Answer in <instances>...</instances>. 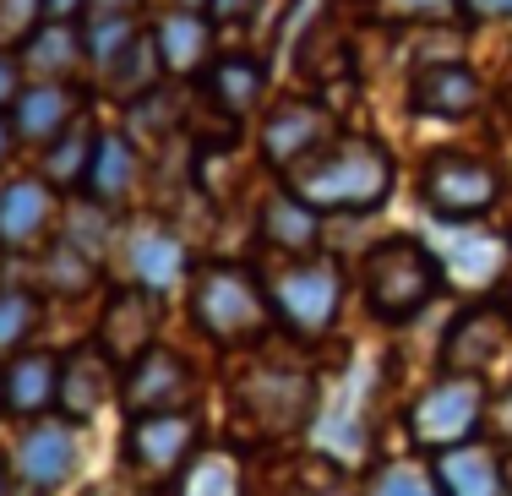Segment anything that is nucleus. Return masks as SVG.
<instances>
[{
  "label": "nucleus",
  "mask_w": 512,
  "mask_h": 496,
  "mask_svg": "<svg viewBox=\"0 0 512 496\" xmlns=\"http://www.w3.org/2000/svg\"><path fill=\"white\" fill-rule=\"evenodd\" d=\"M115 393H120L115 366L99 355V344L77 349V355H60V409H66V420H88Z\"/></svg>",
  "instance_id": "nucleus-18"
},
{
  "label": "nucleus",
  "mask_w": 512,
  "mask_h": 496,
  "mask_svg": "<svg viewBox=\"0 0 512 496\" xmlns=\"http://www.w3.org/2000/svg\"><path fill=\"white\" fill-rule=\"evenodd\" d=\"M82 11H88V0H39L44 22H71V17H82Z\"/></svg>",
  "instance_id": "nucleus-33"
},
{
  "label": "nucleus",
  "mask_w": 512,
  "mask_h": 496,
  "mask_svg": "<svg viewBox=\"0 0 512 496\" xmlns=\"http://www.w3.org/2000/svg\"><path fill=\"white\" fill-rule=\"evenodd\" d=\"M22 77H39V82H66L71 71L82 66V33L71 22H33V33H22Z\"/></svg>",
  "instance_id": "nucleus-20"
},
{
  "label": "nucleus",
  "mask_w": 512,
  "mask_h": 496,
  "mask_svg": "<svg viewBox=\"0 0 512 496\" xmlns=\"http://www.w3.org/2000/svg\"><path fill=\"white\" fill-rule=\"evenodd\" d=\"M33 328H39V295H28V289H0V355L17 360L28 349Z\"/></svg>",
  "instance_id": "nucleus-29"
},
{
  "label": "nucleus",
  "mask_w": 512,
  "mask_h": 496,
  "mask_svg": "<svg viewBox=\"0 0 512 496\" xmlns=\"http://www.w3.org/2000/svg\"><path fill=\"white\" fill-rule=\"evenodd\" d=\"M502 496H512V453L502 458Z\"/></svg>",
  "instance_id": "nucleus-37"
},
{
  "label": "nucleus",
  "mask_w": 512,
  "mask_h": 496,
  "mask_svg": "<svg viewBox=\"0 0 512 496\" xmlns=\"http://www.w3.org/2000/svg\"><path fill=\"white\" fill-rule=\"evenodd\" d=\"M120 453L126 464L137 469L142 480H169L202 453V431H197V415L191 409H169V415H131L126 420V437H120Z\"/></svg>",
  "instance_id": "nucleus-6"
},
{
  "label": "nucleus",
  "mask_w": 512,
  "mask_h": 496,
  "mask_svg": "<svg viewBox=\"0 0 512 496\" xmlns=\"http://www.w3.org/2000/svg\"><path fill=\"white\" fill-rule=\"evenodd\" d=\"M316 235H322V219L306 208V202H295L289 191H278L273 202L262 208V240L273 251H316Z\"/></svg>",
  "instance_id": "nucleus-25"
},
{
  "label": "nucleus",
  "mask_w": 512,
  "mask_h": 496,
  "mask_svg": "<svg viewBox=\"0 0 512 496\" xmlns=\"http://www.w3.org/2000/svg\"><path fill=\"white\" fill-rule=\"evenodd\" d=\"M0 377H6V409H17L28 420H39L44 409L60 404V355L55 349H22Z\"/></svg>",
  "instance_id": "nucleus-19"
},
{
  "label": "nucleus",
  "mask_w": 512,
  "mask_h": 496,
  "mask_svg": "<svg viewBox=\"0 0 512 496\" xmlns=\"http://www.w3.org/2000/svg\"><path fill=\"white\" fill-rule=\"evenodd\" d=\"M180 6H186V11H207V0H180Z\"/></svg>",
  "instance_id": "nucleus-41"
},
{
  "label": "nucleus",
  "mask_w": 512,
  "mask_h": 496,
  "mask_svg": "<svg viewBox=\"0 0 512 496\" xmlns=\"http://www.w3.org/2000/svg\"><path fill=\"white\" fill-rule=\"evenodd\" d=\"M55 219V186L39 175H22L0 186V251H22L50 229Z\"/></svg>",
  "instance_id": "nucleus-17"
},
{
  "label": "nucleus",
  "mask_w": 512,
  "mask_h": 496,
  "mask_svg": "<svg viewBox=\"0 0 512 496\" xmlns=\"http://www.w3.org/2000/svg\"><path fill=\"white\" fill-rule=\"evenodd\" d=\"M77 458H82V442H77V426L60 415H39L28 431L17 437V453H11V469L28 491L50 496L60 491L71 475H77Z\"/></svg>",
  "instance_id": "nucleus-10"
},
{
  "label": "nucleus",
  "mask_w": 512,
  "mask_h": 496,
  "mask_svg": "<svg viewBox=\"0 0 512 496\" xmlns=\"http://www.w3.org/2000/svg\"><path fill=\"white\" fill-rule=\"evenodd\" d=\"M6 115H11V126H17V142L50 148L55 137H66V131L77 126V88H71V82H28Z\"/></svg>",
  "instance_id": "nucleus-15"
},
{
  "label": "nucleus",
  "mask_w": 512,
  "mask_h": 496,
  "mask_svg": "<svg viewBox=\"0 0 512 496\" xmlns=\"http://www.w3.org/2000/svg\"><path fill=\"white\" fill-rule=\"evenodd\" d=\"M311 404H316V382H311V371H295V366H256L235 387V409L246 420H256L267 437L306 431Z\"/></svg>",
  "instance_id": "nucleus-8"
},
{
  "label": "nucleus",
  "mask_w": 512,
  "mask_h": 496,
  "mask_svg": "<svg viewBox=\"0 0 512 496\" xmlns=\"http://www.w3.org/2000/svg\"><path fill=\"white\" fill-rule=\"evenodd\" d=\"M191 393H197V371H191L186 355L175 349H148L137 366H126V382H120V398H126L131 415H169V409H186Z\"/></svg>",
  "instance_id": "nucleus-12"
},
{
  "label": "nucleus",
  "mask_w": 512,
  "mask_h": 496,
  "mask_svg": "<svg viewBox=\"0 0 512 496\" xmlns=\"http://www.w3.org/2000/svg\"><path fill=\"white\" fill-rule=\"evenodd\" d=\"M447 284V262L436 246L414 235H387L365 251V268H360V289H365V306H371L376 322H409L442 295Z\"/></svg>",
  "instance_id": "nucleus-2"
},
{
  "label": "nucleus",
  "mask_w": 512,
  "mask_h": 496,
  "mask_svg": "<svg viewBox=\"0 0 512 496\" xmlns=\"http://www.w3.org/2000/svg\"><path fill=\"white\" fill-rule=\"evenodd\" d=\"M338 131H333V120H327L322 104H284L273 120L262 126V153H267V164L278 169V175H289L300 159H311L322 142H333Z\"/></svg>",
  "instance_id": "nucleus-14"
},
{
  "label": "nucleus",
  "mask_w": 512,
  "mask_h": 496,
  "mask_svg": "<svg viewBox=\"0 0 512 496\" xmlns=\"http://www.w3.org/2000/svg\"><path fill=\"white\" fill-rule=\"evenodd\" d=\"M365 496H442V480H436V469H420V464H409V458H393V464L376 469V480H371Z\"/></svg>",
  "instance_id": "nucleus-30"
},
{
  "label": "nucleus",
  "mask_w": 512,
  "mask_h": 496,
  "mask_svg": "<svg viewBox=\"0 0 512 496\" xmlns=\"http://www.w3.org/2000/svg\"><path fill=\"white\" fill-rule=\"evenodd\" d=\"M115 251H120V273L131 278V289H148V295H164L169 284H180V278L191 273L186 246H180L164 224H131V229H120Z\"/></svg>",
  "instance_id": "nucleus-13"
},
{
  "label": "nucleus",
  "mask_w": 512,
  "mask_h": 496,
  "mask_svg": "<svg viewBox=\"0 0 512 496\" xmlns=\"http://www.w3.org/2000/svg\"><path fill=\"white\" fill-rule=\"evenodd\" d=\"M93 131L88 126H71L66 137H55L44 148V186H82L88 180V159H93Z\"/></svg>",
  "instance_id": "nucleus-27"
},
{
  "label": "nucleus",
  "mask_w": 512,
  "mask_h": 496,
  "mask_svg": "<svg viewBox=\"0 0 512 496\" xmlns=\"http://www.w3.org/2000/svg\"><path fill=\"white\" fill-rule=\"evenodd\" d=\"M480 415H485V387L480 377H442L431 382L409 409V437L431 453H453L480 431Z\"/></svg>",
  "instance_id": "nucleus-7"
},
{
  "label": "nucleus",
  "mask_w": 512,
  "mask_h": 496,
  "mask_svg": "<svg viewBox=\"0 0 512 496\" xmlns=\"http://www.w3.org/2000/svg\"><path fill=\"white\" fill-rule=\"evenodd\" d=\"M131 186H137V148H131L126 137H115V131H104V137L93 142L82 191H88L93 208H115V202H126Z\"/></svg>",
  "instance_id": "nucleus-21"
},
{
  "label": "nucleus",
  "mask_w": 512,
  "mask_h": 496,
  "mask_svg": "<svg viewBox=\"0 0 512 496\" xmlns=\"http://www.w3.org/2000/svg\"><path fill=\"white\" fill-rule=\"evenodd\" d=\"M93 338H99V355L115 371L137 366L158 338V300L148 295V289H131V284L115 289V295L104 300V311H99V333Z\"/></svg>",
  "instance_id": "nucleus-11"
},
{
  "label": "nucleus",
  "mask_w": 512,
  "mask_h": 496,
  "mask_svg": "<svg viewBox=\"0 0 512 496\" xmlns=\"http://www.w3.org/2000/svg\"><path fill=\"white\" fill-rule=\"evenodd\" d=\"M409 110L431 115V120H463L480 110V77L458 60H442V66H420L409 82Z\"/></svg>",
  "instance_id": "nucleus-16"
},
{
  "label": "nucleus",
  "mask_w": 512,
  "mask_h": 496,
  "mask_svg": "<svg viewBox=\"0 0 512 496\" xmlns=\"http://www.w3.org/2000/svg\"><path fill=\"white\" fill-rule=\"evenodd\" d=\"M0 496H17V486H11V469L0 464Z\"/></svg>",
  "instance_id": "nucleus-38"
},
{
  "label": "nucleus",
  "mask_w": 512,
  "mask_h": 496,
  "mask_svg": "<svg viewBox=\"0 0 512 496\" xmlns=\"http://www.w3.org/2000/svg\"><path fill=\"white\" fill-rule=\"evenodd\" d=\"M502 415H507V431H512V387H507V398H502Z\"/></svg>",
  "instance_id": "nucleus-40"
},
{
  "label": "nucleus",
  "mask_w": 512,
  "mask_h": 496,
  "mask_svg": "<svg viewBox=\"0 0 512 496\" xmlns=\"http://www.w3.org/2000/svg\"><path fill=\"white\" fill-rule=\"evenodd\" d=\"M22 88H28V82H22V60H17V50H6V44H0V110H11Z\"/></svg>",
  "instance_id": "nucleus-31"
},
{
  "label": "nucleus",
  "mask_w": 512,
  "mask_h": 496,
  "mask_svg": "<svg viewBox=\"0 0 512 496\" xmlns=\"http://www.w3.org/2000/svg\"><path fill=\"white\" fill-rule=\"evenodd\" d=\"M17 148V126H11V115L0 110V164H6V153Z\"/></svg>",
  "instance_id": "nucleus-36"
},
{
  "label": "nucleus",
  "mask_w": 512,
  "mask_h": 496,
  "mask_svg": "<svg viewBox=\"0 0 512 496\" xmlns=\"http://www.w3.org/2000/svg\"><path fill=\"white\" fill-rule=\"evenodd\" d=\"M251 6H256V0H207V17H213V22H235V17H246Z\"/></svg>",
  "instance_id": "nucleus-34"
},
{
  "label": "nucleus",
  "mask_w": 512,
  "mask_h": 496,
  "mask_svg": "<svg viewBox=\"0 0 512 496\" xmlns=\"http://www.w3.org/2000/svg\"><path fill=\"white\" fill-rule=\"evenodd\" d=\"M0 409H6V377H0Z\"/></svg>",
  "instance_id": "nucleus-42"
},
{
  "label": "nucleus",
  "mask_w": 512,
  "mask_h": 496,
  "mask_svg": "<svg viewBox=\"0 0 512 496\" xmlns=\"http://www.w3.org/2000/svg\"><path fill=\"white\" fill-rule=\"evenodd\" d=\"M436 480L442 496H502V458L463 442L453 453H436Z\"/></svg>",
  "instance_id": "nucleus-22"
},
{
  "label": "nucleus",
  "mask_w": 512,
  "mask_h": 496,
  "mask_svg": "<svg viewBox=\"0 0 512 496\" xmlns=\"http://www.w3.org/2000/svg\"><path fill=\"white\" fill-rule=\"evenodd\" d=\"M512 300H474L442 338V377H485L507 355Z\"/></svg>",
  "instance_id": "nucleus-9"
},
{
  "label": "nucleus",
  "mask_w": 512,
  "mask_h": 496,
  "mask_svg": "<svg viewBox=\"0 0 512 496\" xmlns=\"http://www.w3.org/2000/svg\"><path fill=\"white\" fill-rule=\"evenodd\" d=\"M262 88H267V71H262V60H251V55H224V60L207 66V93H213V104L229 120L251 115L256 99H262Z\"/></svg>",
  "instance_id": "nucleus-23"
},
{
  "label": "nucleus",
  "mask_w": 512,
  "mask_h": 496,
  "mask_svg": "<svg viewBox=\"0 0 512 496\" xmlns=\"http://www.w3.org/2000/svg\"><path fill=\"white\" fill-rule=\"evenodd\" d=\"M153 50H158V66L164 71H197L207 60V22L202 11H175V17H164L153 28Z\"/></svg>",
  "instance_id": "nucleus-24"
},
{
  "label": "nucleus",
  "mask_w": 512,
  "mask_h": 496,
  "mask_svg": "<svg viewBox=\"0 0 512 496\" xmlns=\"http://www.w3.org/2000/svg\"><path fill=\"white\" fill-rule=\"evenodd\" d=\"M420 197L425 213H436L442 224H469L502 202V175L491 159L474 153H431L420 169Z\"/></svg>",
  "instance_id": "nucleus-4"
},
{
  "label": "nucleus",
  "mask_w": 512,
  "mask_h": 496,
  "mask_svg": "<svg viewBox=\"0 0 512 496\" xmlns=\"http://www.w3.org/2000/svg\"><path fill=\"white\" fill-rule=\"evenodd\" d=\"M93 496H137V491H120V486H99Z\"/></svg>",
  "instance_id": "nucleus-39"
},
{
  "label": "nucleus",
  "mask_w": 512,
  "mask_h": 496,
  "mask_svg": "<svg viewBox=\"0 0 512 496\" xmlns=\"http://www.w3.org/2000/svg\"><path fill=\"white\" fill-rule=\"evenodd\" d=\"M22 496H39V491H22Z\"/></svg>",
  "instance_id": "nucleus-43"
},
{
  "label": "nucleus",
  "mask_w": 512,
  "mask_h": 496,
  "mask_svg": "<svg viewBox=\"0 0 512 496\" xmlns=\"http://www.w3.org/2000/svg\"><path fill=\"white\" fill-rule=\"evenodd\" d=\"M469 17H512V0H458Z\"/></svg>",
  "instance_id": "nucleus-35"
},
{
  "label": "nucleus",
  "mask_w": 512,
  "mask_h": 496,
  "mask_svg": "<svg viewBox=\"0 0 512 496\" xmlns=\"http://www.w3.org/2000/svg\"><path fill=\"white\" fill-rule=\"evenodd\" d=\"M169 496H246V475H240V458L213 447V453H197L175 480H169Z\"/></svg>",
  "instance_id": "nucleus-26"
},
{
  "label": "nucleus",
  "mask_w": 512,
  "mask_h": 496,
  "mask_svg": "<svg viewBox=\"0 0 512 496\" xmlns=\"http://www.w3.org/2000/svg\"><path fill=\"white\" fill-rule=\"evenodd\" d=\"M387 11H398V17H453V11H463L458 0H387Z\"/></svg>",
  "instance_id": "nucleus-32"
},
{
  "label": "nucleus",
  "mask_w": 512,
  "mask_h": 496,
  "mask_svg": "<svg viewBox=\"0 0 512 496\" xmlns=\"http://www.w3.org/2000/svg\"><path fill=\"white\" fill-rule=\"evenodd\" d=\"M153 71H158L153 39H131L126 50H120L115 66H104V77H109V88H115L120 99H148V93H153Z\"/></svg>",
  "instance_id": "nucleus-28"
},
{
  "label": "nucleus",
  "mask_w": 512,
  "mask_h": 496,
  "mask_svg": "<svg viewBox=\"0 0 512 496\" xmlns=\"http://www.w3.org/2000/svg\"><path fill=\"white\" fill-rule=\"evenodd\" d=\"M267 295H273L278 328H289L300 338H322L338 322V306H344V268H338L333 257H316L311 251V257H300Z\"/></svg>",
  "instance_id": "nucleus-5"
},
{
  "label": "nucleus",
  "mask_w": 512,
  "mask_h": 496,
  "mask_svg": "<svg viewBox=\"0 0 512 496\" xmlns=\"http://www.w3.org/2000/svg\"><path fill=\"white\" fill-rule=\"evenodd\" d=\"M191 322L218 344H267L278 311L246 262H207L191 273Z\"/></svg>",
  "instance_id": "nucleus-3"
},
{
  "label": "nucleus",
  "mask_w": 512,
  "mask_h": 496,
  "mask_svg": "<svg viewBox=\"0 0 512 496\" xmlns=\"http://www.w3.org/2000/svg\"><path fill=\"white\" fill-rule=\"evenodd\" d=\"M393 180H398V164L393 153L382 148L376 137H355V131H338L333 142L300 159L295 169L284 175V191L295 202L322 219V213H371L393 197Z\"/></svg>",
  "instance_id": "nucleus-1"
}]
</instances>
